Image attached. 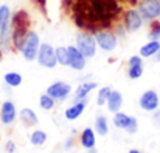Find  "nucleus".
<instances>
[{
  "label": "nucleus",
  "instance_id": "4468645a",
  "mask_svg": "<svg viewBox=\"0 0 160 153\" xmlns=\"http://www.w3.org/2000/svg\"><path fill=\"white\" fill-rule=\"evenodd\" d=\"M17 118V108L16 104L12 101H5L2 102V108H0V119L3 125H11Z\"/></svg>",
  "mask_w": 160,
  "mask_h": 153
},
{
  "label": "nucleus",
  "instance_id": "b1692460",
  "mask_svg": "<svg viewBox=\"0 0 160 153\" xmlns=\"http://www.w3.org/2000/svg\"><path fill=\"white\" fill-rule=\"evenodd\" d=\"M54 101L53 98L48 95V93H44V95H41V98H39V107L42 108V110H45V111H50V110H53L54 108Z\"/></svg>",
  "mask_w": 160,
  "mask_h": 153
},
{
  "label": "nucleus",
  "instance_id": "bb28decb",
  "mask_svg": "<svg viewBox=\"0 0 160 153\" xmlns=\"http://www.w3.org/2000/svg\"><path fill=\"white\" fill-rule=\"evenodd\" d=\"M148 37H149V40H160V20L151 22V28H149Z\"/></svg>",
  "mask_w": 160,
  "mask_h": 153
},
{
  "label": "nucleus",
  "instance_id": "423d86ee",
  "mask_svg": "<svg viewBox=\"0 0 160 153\" xmlns=\"http://www.w3.org/2000/svg\"><path fill=\"white\" fill-rule=\"evenodd\" d=\"M137 9L143 20L151 23L160 17V0H140Z\"/></svg>",
  "mask_w": 160,
  "mask_h": 153
},
{
  "label": "nucleus",
  "instance_id": "0eeeda50",
  "mask_svg": "<svg viewBox=\"0 0 160 153\" xmlns=\"http://www.w3.org/2000/svg\"><path fill=\"white\" fill-rule=\"evenodd\" d=\"M36 62H38L41 67H44V68H48V70L54 68V67L58 65L56 48H53L50 44H41L38 57H36Z\"/></svg>",
  "mask_w": 160,
  "mask_h": 153
},
{
  "label": "nucleus",
  "instance_id": "9b49d317",
  "mask_svg": "<svg viewBox=\"0 0 160 153\" xmlns=\"http://www.w3.org/2000/svg\"><path fill=\"white\" fill-rule=\"evenodd\" d=\"M45 93H48L56 102H64L72 95V85L67 82H62V81H56L52 85L47 87Z\"/></svg>",
  "mask_w": 160,
  "mask_h": 153
},
{
  "label": "nucleus",
  "instance_id": "473e14b6",
  "mask_svg": "<svg viewBox=\"0 0 160 153\" xmlns=\"http://www.w3.org/2000/svg\"><path fill=\"white\" fill-rule=\"evenodd\" d=\"M156 60H157V62H160V50H159V53L156 54Z\"/></svg>",
  "mask_w": 160,
  "mask_h": 153
},
{
  "label": "nucleus",
  "instance_id": "72a5a7b5",
  "mask_svg": "<svg viewBox=\"0 0 160 153\" xmlns=\"http://www.w3.org/2000/svg\"><path fill=\"white\" fill-rule=\"evenodd\" d=\"M89 153H97V149H90V150H87Z\"/></svg>",
  "mask_w": 160,
  "mask_h": 153
},
{
  "label": "nucleus",
  "instance_id": "a211bd4d",
  "mask_svg": "<svg viewBox=\"0 0 160 153\" xmlns=\"http://www.w3.org/2000/svg\"><path fill=\"white\" fill-rule=\"evenodd\" d=\"M106 105H107V110H109L110 113L120 111L121 107H123V95H121L118 90H112L110 95H109V99H107Z\"/></svg>",
  "mask_w": 160,
  "mask_h": 153
},
{
  "label": "nucleus",
  "instance_id": "9d476101",
  "mask_svg": "<svg viewBox=\"0 0 160 153\" xmlns=\"http://www.w3.org/2000/svg\"><path fill=\"white\" fill-rule=\"evenodd\" d=\"M143 23H145V20H143L142 14L138 12V9L131 8V9H126L123 12V26L126 28L128 33L138 31L143 26Z\"/></svg>",
  "mask_w": 160,
  "mask_h": 153
},
{
  "label": "nucleus",
  "instance_id": "7ed1b4c3",
  "mask_svg": "<svg viewBox=\"0 0 160 153\" xmlns=\"http://www.w3.org/2000/svg\"><path fill=\"white\" fill-rule=\"evenodd\" d=\"M30 31V17L28 12L20 9L12 16V34H11V40H12V48L14 50H20L22 40L27 36V33Z\"/></svg>",
  "mask_w": 160,
  "mask_h": 153
},
{
  "label": "nucleus",
  "instance_id": "f8f14e48",
  "mask_svg": "<svg viewBox=\"0 0 160 153\" xmlns=\"http://www.w3.org/2000/svg\"><path fill=\"white\" fill-rule=\"evenodd\" d=\"M138 105L143 111H148V113H154L156 110H159L160 105V98L157 95L156 90H146L143 91V95L140 96L138 99Z\"/></svg>",
  "mask_w": 160,
  "mask_h": 153
},
{
  "label": "nucleus",
  "instance_id": "2f4dec72",
  "mask_svg": "<svg viewBox=\"0 0 160 153\" xmlns=\"http://www.w3.org/2000/svg\"><path fill=\"white\" fill-rule=\"evenodd\" d=\"M128 153H142V152H140V150H137V149H131Z\"/></svg>",
  "mask_w": 160,
  "mask_h": 153
},
{
  "label": "nucleus",
  "instance_id": "20e7f679",
  "mask_svg": "<svg viewBox=\"0 0 160 153\" xmlns=\"http://www.w3.org/2000/svg\"><path fill=\"white\" fill-rule=\"evenodd\" d=\"M39 47H41V37L36 31H28L27 36L23 37L22 40V45H20V53L23 56V59L27 62H33L36 60L38 57V53H39Z\"/></svg>",
  "mask_w": 160,
  "mask_h": 153
},
{
  "label": "nucleus",
  "instance_id": "ddd939ff",
  "mask_svg": "<svg viewBox=\"0 0 160 153\" xmlns=\"http://www.w3.org/2000/svg\"><path fill=\"white\" fill-rule=\"evenodd\" d=\"M68 67L75 71H82L87 63V57L79 51L76 45H68Z\"/></svg>",
  "mask_w": 160,
  "mask_h": 153
},
{
  "label": "nucleus",
  "instance_id": "f257e3e1",
  "mask_svg": "<svg viewBox=\"0 0 160 153\" xmlns=\"http://www.w3.org/2000/svg\"><path fill=\"white\" fill-rule=\"evenodd\" d=\"M73 20L84 30H104L113 25L121 14L118 0H73Z\"/></svg>",
  "mask_w": 160,
  "mask_h": 153
},
{
  "label": "nucleus",
  "instance_id": "c85d7f7f",
  "mask_svg": "<svg viewBox=\"0 0 160 153\" xmlns=\"http://www.w3.org/2000/svg\"><path fill=\"white\" fill-rule=\"evenodd\" d=\"M152 124L160 128V110H156V111L152 113Z\"/></svg>",
  "mask_w": 160,
  "mask_h": 153
},
{
  "label": "nucleus",
  "instance_id": "aec40b11",
  "mask_svg": "<svg viewBox=\"0 0 160 153\" xmlns=\"http://www.w3.org/2000/svg\"><path fill=\"white\" fill-rule=\"evenodd\" d=\"M159 50H160V40H149L140 48L138 54L142 57H152V56H156L159 53Z\"/></svg>",
  "mask_w": 160,
  "mask_h": 153
},
{
  "label": "nucleus",
  "instance_id": "dca6fc26",
  "mask_svg": "<svg viewBox=\"0 0 160 153\" xmlns=\"http://www.w3.org/2000/svg\"><path fill=\"white\" fill-rule=\"evenodd\" d=\"M86 105H87V99H84V101H76L75 104H72L70 107H67L65 111H64L65 119H67V121H76V119L84 113Z\"/></svg>",
  "mask_w": 160,
  "mask_h": 153
},
{
  "label": "nucleus",
  "instance_id": "7c9ffc66",
  "mask_svg": "<svg viewBox=\"0 0 160 153\" xmlns=\"http://www.w3.org/2000/svg\"><path fill=\"white\" fill-rule=\"evenodd\" d=\"M73 142H75V141H73V138H68V139L65 141L64 150H67V152H68V150H72V147H73Z\"/></svg>",
  "mask_w": 160,
  "mask_h": 153
},
{
  "label": "nucleus",
  "instance_id": "a878e982",
  "mask_svg": "<svg viewBox=\"0 0 160 153\" xmlns=\"http://www.w3.org/2000/svg\"><path fill=\"white\" fill-rule=\"evenodd\" d=\"M110 91H112L110 87H101V88H100V91H98V95H97V105H98V107L106 105Z\"/></svg>",
  "mask_w": 160,
  "mask_h": 153
},
{
  "label": "nucleus",
  "instance_id": "6e6552de",
  "mask_svg": "<svg viewBox=\"0 0 160 153\" xmlns=\"http://www.w3.org/2000/svg\"><path fill=\"white\" fill-rule=\"evenodd\" d=\"M95 34V39H97V44L98 47L103 51H115L118 47V36L112 31H107V30H98L93 33Z\"/></svg>",
  "mask_w": 160,
  "mask_h": 153
},
{
  "label": "nucleus",
  "instance_id": "cd10ccee",
  "mask_svg": "<svg viewBox=\"0 0 160 153\" xmlns=\"http://www.w3.org/2000/svg\"><path fill=\"white\" fill-rule=\"evenodd\" d=\"M128 76H129V79H140L143 76V63L142 65H129Z\"/></svg>",
  "mask_w": 160,
  "mask_h": 153
},
{
  "label": "nucleus",
  "instance_id": "393cba45",
  "mask_svg": "<svg viewBox=\"0 0 160 153\" xmlns=\"http://www.w3.org/2000/svg\"><path fill=\"white\" fill-rule=\"evenodd\" d=\"M56 59H58V65L68 67V48L67 47H58L56 48Z\"/></svg>",
  "mask_w": 160,
  "mask_h": 153
},
{
  "label": "nucleus",
  "instance_id": "c756f323",
  "mask_svg": "<svg viewBox=\"0 0 160 153\" xmlns=\"http://www.w3.org/2000/svg\"><path fill=\"white\" fill-rule=\"evenodd\" d=\"M5 149H6L8 153H14L16 152V144H14L12 141H8V142L5 144Z\"/></svg>",
  "mask_w": 160,
  "mask_h": 153
},
{
  "label": "nucleus",
  "instance_id": "f03ea898",
  "mask_svg": "<svg viewBox=\"0 0 160 153\" xmlns=\"http://www.w3.org/2000/svg\"><path fill=\"white\" fill-rule=\"evenodd\" d=\"M12 12L8 5H0V50L9 53L12 50Z\"/></svg>",
  "mask_w": 160,
  "mask_h": 153
},
{
  "label": "nucleus",
  "instance_id": "1a4fd4ad",
  "mask_svg": "<svg viewBox=\"0 0 160 153\" xmlns=\"http://www.w3.org/2000/svg\"><path fill=\"white\" fill-rule=\"evenodd\" d=\"M113 125L120 130H126L129 135H134L137 133L138 130V122L134 116L131 114H126V113H121V111H117L113 113Z\"/></svg>",
  "mask_w": 160,
  "mask_h": 153
},
{
  "label": "nucleus",
  "instance_id": "39448f33",
  "mask_svg": "<svg viewBox=\"0 0 160 153\" xmlns=\"http://www.w3.org/2000/svg\"><path fill=\"white\" fill-rule=\"evenodd\" d=\"M76 47L79 48V51H81L87 59L93 57V56L97 54V48H98L95 34H92V33H89V31L78 33V34H76Z\"/></svg>",
  "mask_w": 160,
  "mask_h": 153
},
{
  "label": "nucleus",
  "instance_id": "2eb2a0df",
  "mask_svg": "<svg viewBox=\"0 0 160 153\" xmlns=\"http://www.w3.org/2000/svg\"><path fill=\"white\" fill-rule=\"evenodd\" d=\"M79 144H81V147L86 149V150L95 149V144H97V132H95V128L86 127V128L81 132Z\"/></svg>",
  "mask_w": 160,
  "mask_h": 153
},
{
  "label": "nucleus",
  "instance_id": "5701e85b",
  "mask_svg": "<svg viewBox=\"0 0 160 153\" xmlns=\"http://www.w3.org/2000/svg\"><path fill=\"white\" fill-rule=\"evenodd\" d=\"M47 133L44 132V130H34V132H31V135H30V142H31V146H34V147H41V146H44L45 142H47Z\"/></svg>",
  "mask_w": 160,
  "mask_h": 153
},
{
  "label": "nucleus",
  "instance_id": "f3484780",
  "mask_svg": "<svg viewBox=\"0 0 160 153\" xmlns=\"http://www.w3.org/2000/svg\"><path fill=\"white\" fill-rule=\"evenodd\" d=\"M98 88V84L97 82H82L78 85L76 88V93H75V102L76 101H84L89 98V95Z\"/></svg>",
  "mask_w": 160,
  "mask_h": 153
},
{
  "label": "nucleus",
  "instance_id": "6ab92c4d",
  "mask_svg": "<svg viewBox=\"0 0 160 153\" xmlns=\"http://www.w3.org/2000/svg\"><path fill=\"white\" fill-rule=\"evenodd\" d=\"M19 119L22 121V124L23 125H27V127H33V125H36L38 124V114L34 113V110H31V108H28V107H25V108H22L20 111H19Z\"/></svg>",
  "mask_w": 160,
  "mask_h": 153
},
{
  "label": "nucleus",
  "instance_id": "4be33fe9",
  "mask_svg": "<svg viewBox=\"0 0 160 153\" xmlns=\"http://www.w3.org/2000/svg\"><path fill=\"white\" fill-rule=\"evenodd\" d=\"M93 128H95L97 135H100V136H107V133H109V122H107V118L104 114L95 118Z\"/></svg>",
  "mask_w": 160,
  "mask_h": 153
},
{
  "label": "nucleus",
  "instance_id": "412c9836",
  "mask_svg": "<svg viewBox=\"0 0 160 153\" xmlns=\"http://www.w3.org/2000/svg\"><path fill=\"white\" fill-rule=\"evenodd\" d=\"M3 82H5L8 87H11V88H17V87H20V85H22L23 77H22V74H20V73L9 71V73H6V74L3 76Z\"/></svg>",
  "mask_w": 160,
  "mask_h": 153
}]
</instances>
